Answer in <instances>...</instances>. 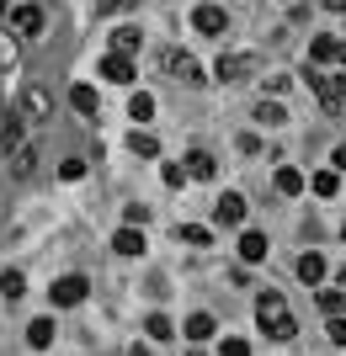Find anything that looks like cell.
<instances>
[{"label": "cell", "mask_w": 346, "mask_h": 356, "mask_svg": "<svg viewBox=\"0 0 346 356\" xmlns=\"http://www.w3.org/2000/svg\"><path fill=\"white\" fill-rule=\"evenodd\" d=\"M309 59H315V64L341 59V43H336V38H315V43H309Z\"/></svg>", "instance_id": "obj_20"}, {"label": "cell", "mask_w": 346, "mask_h": 356, "mask_svg": "<svg viewBox=\"0 0 346 356\" xmlns=\"http://www.w3.org/2000/svg\"><path fill=\"white\" fill-rule=\"evenodd\" d=\"M144 335H150V341H171V319L166 314H150V319H144Z\"/></svg>", "instance_id": "obj_29"}, {"label": "cell", "mask_w": 346, "mask_h": 356, "mask_svg": "<svg viewBox=\"0 0 346 356\" xmlns=\"http://www.w3.org/2000/svg\"><path fill=\"white\" fill-rule=\"evenodd\" d=\"M187 176L208 181V176H213V154H203V149H192V154H187Z\"/></svg>", "instance_id": "obj_23"}, {"label": "cell", "mask_w": 346, "mask_h": 356, "mask_svg": "<svg viewBox=\"0 0 346 356\" xmlns=\"http://www.w3.org/2000/svg\"><path fill=\"white\" fill-rule=\"evenodd\" d=\"M240 261H245V266H256V261H267V234H256V229H245V234H240Z\"/></svg>", "instance_id": "obj_9"}, {"label": "cell", "mask_w": 346, "mask_h": 356, "mask_svg": "<svg viewBox=\"0 0 346 356\" xmlns=\"http://www.w3.org/2000/svg\"><path fill=\"white\" fill-rule=\"evenodd\" d=\"M11 32H43V11H38V6H16L11 11Z\"/></svg>", "instance_id": "obj_12"}, {"label": "cell", "mask_w": 346, "mask_h": 356, "mask_svg": "<svg viewBox=\"0 0 346 356\" xmlns=\"http://www.w3.org/2000/svg\"><path fill=\"white\" fill-rule=\"evenodd\" d=\"M128 118H134V122H150V118H155V96H144V90H139L134 102H128Z\"/></svg>", "instance_id": "obj_25"}, {"label": "cell", "mask_w": 346, "mask_h": 356, "mask_svg": "<svg viewBox=\"0 0 346 356\" xmlns=\"http://www.w3.org/2000/svg\"><path fill=\"white\" fill-rule=\"evenodd\" d=\"M277 192H283V197L304 192V170H299V165H283V170H277Z\"/></svg>", "instance_id": "obj_18"}, {"label": "cell", "mask_w": 346, "mask_h": 356, "mask_svg": "<svg viewBox=\"0 0 346 356\" xmlns=\"http://www.w3.org/2000/svg\"><path fill=\"white\" fill-rule=\"evenodd\" d=\"M139 43H144V38H139V27H118V32H112V54H134Z\"/></svg>", "instance_id": "obj_24"}, {"label": "cell", "mask_w": 346, "mask_h": 356, "mask_svg": "<svg viewBox=\"0 0 346 356\" xmlns=\"http://www.w3.org/2000/svg\"><path fill=\"white\" fill-rule=\"evenodd\" d=\"M22 144H27V118H22V112H11V118L0 122V149H6V154H16Z\"/></svg>", "instance_id": "obj_7"}, {"label": "cell", "mask_w": 346, "mask_h": 356, "mask_svg": "<svg viewBox=\"0 0 346 356\" xmlns=\"http://www.w3.org/2000/svg\"><path fill=\"white\" fill-rule=\"evenodd\" d=\"M22 64V43H16L11 32H0V74H11Z\"/></svg>", "instance_id": "obj_17"}, {"label": "cell", "mask_w": 346, "mask_h": 356, "mask_svg": "<svg viewBox=\"0 0 346 356\" xmlns=\"http://www.w3.org/2000/svg\"><path fill=\"white\" fill-rule=\"evenodd\" d=\"M320 309H325V314H341L346 309V293H320Z\"/></svg>", "instance_id": "obj_33"}, {"label": "cell", "mask_w": 346, "mask_h": 356, "mask_svg": "<svg viewBox=\"0 0 346 356\" xmlns=\"http://www.w3.org/2000/svg\"><path fill=\"white\" fill-rule=\"evenodd\" d=\"M331 341L346 346V319H341V314H331Z\"/></svg>", "instance_id": "obj_34"}, {"label": "cell", "mask_w": 346, "mask_h": 356, "mask_svg": "<svg viewBox=\"0 0 346 356\" xmlns=\"http://www.w3.org/2000/svg\"><path fill=\"white\" fill-rule=\"evenodd\" d=\"M22 293H27V277H22V271H0V298H6V303H16Z\"/></svg>", "instance_id": "obj_19"}, {"label": "cell", "mask_w": 346, "mask_h": 356, "mask_svg": "<svg viewBox=\"0 0 346 356\" xmlns=\"http://www.w3.org/2000/svg\"><path fill=\"white\" fill-rule=\"evenodd\" d=\"M224 356H251V346L245 341H224Z\"/></svg>", "instance_id": "obj_36"}, {"label": "cell", "mask_w": 346, "mask_h": 356, "mask_svg": "<svg viewBox=\"0 0 346 356\" xmlns=\"http://www.w3.org/2000/svg\"><path fill=\"white\" fill-rule=\"evenodd\" d=\"M160 64H166V74H176L181 86H203V70H197L192 54H181V48H166V54H160Z\"/></svg>", "instance_id": "obj_4"}, {"label": "cell", "mask_w": 346, "mask_h": 356, "mask_svg": "<svg viewBox=\"0 0 346 356\" xmlns=\"http://www.w3.org/2000/svg\"><path fill=\"white\" fill-rule=\"evenodd\" d=\"M22 118H27V122H48V118H54V96H48V86H27V90H22Z\"/></svg>", "instance_id": "obj_5"}, {"label": "cell", "mask_w": 346, "mask_h": 356, "mask_svg": "<svg viewBox=\"0 0 346 356\" xmlns=\"http://www.w3.org/2000/svg\"><path fill=\"white\" fill-rule=\"evenodd\" d=\"M213 335V319L208 314H192V319H187V341H208Z\"/></svg>", "instance_id": "obj_28"}, {"label": "cell", "mask_w": 346, "mask_h": 356, "mask_svg": "<svg viewBox=\"0 0 346 356\" xmlns=\"http://www.w3.org/2000/svg\"><path fill=\"white\" fill-rule=\"evenodd\" d=\"M187 181V165H166V186H181Z\"/></svg>", "instance_id": "obj_35"}, {"label": "cell", "mask_w": 346, "mask_h": 356, "mask_svg": "<svg viewBox=\"0 0 346 356\" xmlns=\"http://www.w3.org/2000/svg\"><path fill=\"white\" fill-rule=\"evenodd\" d=\"M128 149H134V154H144V160H155V154H160V138H155V134H139V128H134V134H128Z\"/></svg>", "instance_id": "obj_22"}, {"label": "cell", "mask_w": 346, "mask_h": 356, "mask_svg": "<svg viewBox=\"0 0 346 356\" xmlns=\"http://www.w3.org/2000/svg\"><path fill=\"white\" fill-rule=\"evenodd\" d=\"M256 325L267 330V341H293V335H299L293 314H288V298H283V293H272V287L256 298Z\"/></svg>", "instance_id": "obj_1"}, {"label": "cell", "mask_w": 346, "mask_h": 356, "mask_svg": "<svg viewBox=\"0 0 346 356\" xmlns=\"http://www.w3.org/2000/svg\"><path fill=\"white\" fill-rule=\"evenodd\" d=\"M176 239H187V245H208V229H203V223H181Z\"/></svg>", "instance_id": "obj_30"}, {"label": "cell", "mask_w": 346, "mask_h": 356, "mask_svg": "<svg viewBox=\"0 0 346 356\" xmlns=\"http://www.w3.org/2000/svg\"><path fill=\"white\" fill-rule=\"evenodd\" d=\"M341 234H346V223H341Z\"/></svg>", "instance_id": "obj_42"}, {"label": "cell", "mask_w": 346, "mask_h": 356, "mask_svg": "<svg viewBox=\"0 0 346 356\" xmlns=\"http://www.w3.org/2000/svg\"><path fill=\"white\" fill-rule=\"evenodd\" d=\"M309 86H315V96H320V106H325V112H336V106H341V90H336V80H325V74H309Z\"/></svg>", "instance_id": "obj_15"}, {"label": "cell", "mask_w": 346, "mask_h": 356, "mask_svg": "<svg viewBox=\"0 0 346 356\" xmlns=\"http://www.w3.org/2000/svg\"><path fill=\"white\" fill-rule=\"evenodd\" d=\"M102 74H107V80H118V86H128V80H134V59H128V54H107Z\"/></svg>", "instance_id": "obj_10"}, {"label": "cell", "mask_w": 346, "mask_h": 356, "mask_svg": "<svg viewBox=\"0 0 346 356\" xmlns=\"http://www.w3.org/2000/svg\"><path fill=\"white\" fill-rule=\"evenodd\" d=\"M54 335H59V330H54V319H32V325H27V346H32V351H48V346H54Z\"/></svg>", "instance_id": "obj_11"}, {"label": "cell", "mask_w": 346, "mask_h": 356, "mask_svg": "<svg viewBox=\"0 0 346 356\" xmlns=\"http://www.w3.org/2000/svg\"><path fill=\"white\" fill-rule=\"evenodd\" d=\"M59 176H64V181H80V176H86V160H80V154H70V160L59 165Z\"/></svg>", "instance_id": "obj_31"}, {"label": "cell", "mask_w": 346, "mask_h": 356, "mask_svg": "<svg viewBox=\"0 0 346 356\" xmlns=\"http://www.w3.org/2000/svg\"><path fill=\"white\" fill-rule=\"evenodd\" d=\"M192 27H197V32H208V38H219V32L229 27V16L219 11V6H197V11H192Z\"/></svg>", "instance_id": "obj_8"}, {"label": "cell", "mask_w": 346, "mask_h": 356, "mask_svg": "<svg viewBox=\"0 0 346 356\" xmlns=\"http://www.w3.org/2000/svg\"><path fill=\"white\" fill-rule=\"evenodd\" d=\"M256 122H267V128H283V122H288V112H283L277 102H261V106H256Z\"/></svg>", "instance_id": "obj_27"}, {"label": "cell", "mask_w": 346, "mask_h": 356, "mask_svg": "<svg viewBox=\"0 0 346 356\" xmlns=\"http://www.w3.org/2000/svg\"><path fill=\"white\" fill-rule=\"evenodd\" d=\"M256 70H261L256 54H219V64H213V74L224 86H235V80H245V74H256Z\"/></svg>", "instance_id": "obj_2"}, {"label": "cell", "mask_w": 346, "mask_h": 356, "mask_svg": "<svg viewBox=\"0 0 346 356\" xmlns=\"http://www.w3.org/2000/svg\"><path fill=\"white\" fill-rule=\"evenodd\" d=\"M86 293H91L86 277H59V282L48 287V303L54 309H75V303H86Z\"/></svg>", "instance_id": "obj_3"}, {"label": "cell", "mask_w": 346, "mask_h": 356, "mask_svg": "<svg viewBox=\"0 0 346 356\" xmlns=\"http://www.w3.org/2000/svg\"><path fill=\"white\" fill-rule=\"evenodd\" d=\"M299 277H304V282H309V287H315V282H325V255L304 250V255H299Z\"/></svg>", "instance_id": "obj_14"}, {"label": "cell", "mask_w": 346, "mask_h": 356, "mask_svg": "<svg viewBox=\"0 0 346 356\" xmlns=\"http://www.w3.org/2000/svg\"><path fill=\"white\" fill-rule=\"evenodd\" d=\"M139 0H102V6H96V16H118V11H134Z\"/></svg>", "instance_id": "obj_32"}, {"label": "cell", "mask_w": 346, "mask_h": 356, "mask_svg": "<svg viewBox=\"0 0 346 356\" xmlns=\"http://www.w3.org/2000/svg\"><path fill=\"white\" fill-rule=\"evenodd\" d=\"M213 218L224 223V229H235V223H245V197L240 192H224L219 202H213Z\"/></svg>", "instance_id": "obj_6"}, {"label": "cell", "mask_w": 346, "mask_h": 356, "mask_svg": "<svg viewBox=\"0 0 346 356\" xmlns=\"http://www.w3.org/2000/svg\"><path fill=\"white\" fill-rule=\"evenodd\" d=\"M32 170H38V149H32V144H22V149L11 154V176H16V181H27Z\"/></svg>", "instance_id": "obj_16"}, {"label": "cell", "mask_w": 346, "mask_h": 356, "mask_svg": "<svg viewBox=\"0 0 346 356\" xmlns=\"http://www.w3.org/2000/svg\"><path fill=\"white\" fill-rule=\"evenodd\" d=\"M341 64H346V43H341Z\"/></svg>", "instance_id": "obj_40"}, {"label": "cell", "mask_w": 346, "mask_h": 356, "mask_svg": "<svg viewBox=\"0 0 346 356\" xmlns=\"http://www.w3.org/2000/svg\"><path fill=\"white\" fill-rule=\"evenodd\" d=\"M331 80H336V90H341V102H346V74H331Z\"/></svg>", "instance_id": "obj_38"}, {"label": "cell", "mask_w": 346, "mask_h": 356, "mask_svg": "<svg viewBox=\"0 0 346 356\" xmlns=\"http://www.w3.org/2000/svg\"><path fill=\"white\" fill-rule=\"evenodd\" d=\"M112 250H118V255H139V250H144L139 223H128V229H118V234H112Z\"/></svg>", "instance_id": "obj_13"}, {"label": "cell", "mask_w": 346, "mask_h": 356, "mask_svg": "<svg viewBox=\"0 0 346 356\" xmlns=\"http://www.w3.org/2000/svg\"><path fill=\"white\" fill-rule=\"evenodd\" d=\"M0 11H6V0H0Z\"/></svg>", "instance_id": "obj_41"}, {"label": "cell", "mask_w": 346, "mask_h": 356, "mask_svg": "<svg viewBox=\"0 0 346 356\" xmlns=\"http://www.w3.org/2000/svg\"><path fill=\"white\" fill-rule=\"evenodd\" d=\"M70 106H75L80 118H96V90H91V86H75V90H70Z\"/></svg>", "instance_id": "obj_21"}, {"label": "cell", "mask_w": 346, "mask_h": 356, "mask_svg": "<svg viewBox=\"0 0 346 356\" xmlns=\"http://www.w3.org/2000/svg\"><path fill=\"white\" fill-rule=\"evenodd\" d=\"M309 186H315V197H336V192H341V176H336V170H320Z\"/></svg>", "instance_id": "obj_26"}, {"label": "cell", "mask_w": 346, "mask_h": 356, "mask_svg": "<svg viewBox=\"0 0 346 356\" xmlns=\"http://www.w3.org/2000/svg\"><path fill=\"white\" fill-rule=\"evenodd\" d=\"M336 170H346V144H341V149H336Z\"/></svg>", "instance_id": "obj_37"}, {"label": "cell", "mask_w": 346, "mask_h": 356, "mask_svg": "<svg viewBox=\"0 0 346 356\" xmlns=\"http://www.w3.org/2000/svg\"><path fill=\"white\" fill-rule=\"evenodd\" d=\"M325 6H331V11H346V0H325Z\"/></svg>", "instance_id": "obj_39"}]
</instances>
